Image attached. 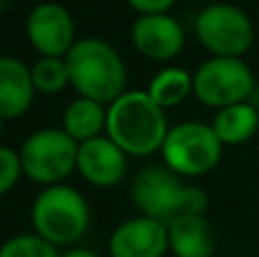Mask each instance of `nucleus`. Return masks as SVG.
<instances>
[{
    "label": "nucleus",
    "mask_w": 259,
    "mask_h": 257,
    "mask_svg": "<svg viewBox=\"0 0 259 257\" xmlns=\"http://www.w3.org/2000/svg\"><path fill=\"white\" fill-rule=\"evenodd\" d=\"M57 246L41 239L36 232L14 235L0 246V257H59Z\"/></svg>",
    "instance_id": "obj_19"
},
{
    "label": "nucleus",
    "mask_w": 259,
    "mask_h": 257,
    "mask_svg": "<svg viewBox=\"0 0 259 257\" xmlns=\"http://www.w3.org/2000/svg\"><path fill=\"white\" fill-rule=\"evenodd\" d=\"M127 5L139 12V16H146V14H168L175 0H127Z\"/></svg>",
    "instance_id": "obj_21"
},
{
    "label": "nucleus",
    "mask_w": 259,
    "mask_h": 257,
    "mask_svg": "<svg viewBox=\"0 0 259 257\" xmlns=\"http://www.w3.org/2000/svg\"><path fill=\"white\" fill-rule=\"evenodd\" d=\"M23 176V164L18 150L0 146V196L9 194Z\"/></svg>",
    "instance_id": "obj_20"
},
{
    "label": "nucleus",
    "mask_w": 259,
    "mask_h": 257,
    "mask_svg": "<svg viewBox=\"0 0 259 257\" xmlns=\"http://www.w3.org/2000/svg\"><path fill=\"white\" fill-rule=\"evenodd\" d=\"M196 36L211 57H243L255 44V25L241 7L211 3L196 16Z\"/></svg>",
    "instance_id": "obj_7"
},
{
    "label": "nucleus",
    "mask_w": 259,
    "mask_h": 257,
    "mask_svg": "<svg viewBox=\"0 0 259 257\" xmlns=\"http://www.w3.org/2000/svg\"><path fill=\"white\" fill-rule=\"evenodd\" d=\"M34 232L53 246L77 244L89 230L91 212L84 196L68 185L44 187L30 209Z\"/></svg>",
    "instance_id": "obj_4"
},
{
    "label": "nucleus",
    "mask_w": 259,
    "mask_h": 257,
    "mask_svg": "<svg viewBox=\"0 0 259 257\" xmlns=\"http://www.w3.org/2000/svg\"><path fill=\"white\" fill-rule=\"evenodd\" d=\"M71 87L82 98L112 105L125 94V62L112 44L98 36L77 39L66 55Z\"/></svg>",
    "instance_id": "obj_3"
},
{
    "label": "nucleus",
    "mask_w": 259,
    "mask_h": 257,
    "mask_svg": "<svg viewBox=\"0 0 259 257\" xmlns=\"http://www.w3.org/2000/svg\"><path fill=\"white\" fill-rule=\"evenodd\" d=\"M211 127L223 146H241L259 132V112L250 103L230 105L216 112Z\"/></svg>",
    "instance_id": "obj_16"
},
{
    "label": "nucleus",
    "mask_w": 259,
    "mask_h": 257,
    "mask_svg": "<svg viewBox=\"0 0 259 257\" xmlns=\"http://www.w3.org/2000/svg\"><path fill=\"white\" fill-rule=\"evenodd\" d=\"M223 148L211 123L182 121L170 125L161 146V159L180 178H200L221 164Z\"/></svg>",
    "instance_id": "obj_5"
},
{
    "label": "nucleus",
    "mask_w": 259,
    "mask_h": 257,
    "mask_svg": "<svg viewBox=\"0 0 259 257\" xmlns=\"http://www.w3.org/2000/svg\"><path fill=\"white\" fill-rule=\"evenodd\" d=\"M59 257H100V255L89 248H68L66 253H62Z\"/></svg>",
    "instance_id": "obj_22"
},
{
    "label": "nucleus",
    "mask_w": 259,
    "mask_h": 257,
    "mask_svg": "<svg viewBox=\"0 0 259 257\" xmlns=\"http://www.w3.org/2000/svg\"><path fill=\"white\" fill-rule=\"evenodd\" d=\"M107 127V105L91 98L77 96L62 116V130L77 144H84L89 139L105 135Z\"/></svg>",
    "instance_id": "obj_15"
},
{
    "label": "nucleus",
    "mask_w": 259,
    "mask_h": 257,
    "mask_svg": "<svg viewBox=\"0 0 259 257\" xmlns=\"http://www.w3.org/2000/svg\"><path fill=\"white\" fill-rule=\"evenodd\" d=\"M170 125L166 109H161L148 91H125L107 105L105 135L132 157H150L161 153Z\"/></svg>",
    "instance_id": "obj_1"
},
{
    "label": "nucleus",
    "mask_w": 259,
    "mask_h": 257,
    "mask_svg": "<svg viewBox=\"0 0 259 257\" xmlns=\"http://www.w3.org/2000/svg\"><path fill=\"white\" fill-rule=\"evenodd\" d=\"M36 94H59L71 84L66 57H39L30 66Z\"/></svg>",
    "instance_id": "obj_18"
},
{
    "label": "nucleus",
    "mask_w": 259,
    "mask_h": 257,
    "mask_svg": "<svg viewBox=\"0 0 259 257\" xmlns=\"http://www.w3.org/2000/svg\"><path fill=\"white\" fill-rule=\"evenodd\" d=\"M168 250L175 257H211L216 248L214 226L205 214L178 217L166 223Z\"/></svg>",
    "instance_id": "obj_14"
},
{
    "label": "nucleus",
    "mask_w": 259,
    "mask_h": 257,
    "mask_svg": "<svg viewBox=\"0 0 259 257\" xmlns=\"http://www.w3.org/2000/svg\"><path fill=\"white\" fill-rule=\"evenodd\" d=\"M34 82L25 62L12 55L0 57V116L5 121L18 118L34 103Z\"/></svg>",
    "instance_id": "obj_13"
},
{
    "label": "nucleus",
    "mask_w": 259,
    "mask_h": 257,
    "mask_svg": "<svg viewBox=\"0 0 259 257\" xmlns=\"http://www.w3.org/2000/svg\"><path fill=\"white\" fill-rule=\"evenodd\" d=\"M127 155L109 139L100 135L84 144H77V173L89 185L109 189L125 178Z\"/></svg>",
    "instance_id": "obj_11"
},
{
    "label": "nucleus",
    "mask_w": 259,
    "mask_h": 257,
    "mask_svg": "<svg viewBox=\"0 0 259 257\" xmlns=\"http://www.w3.org/2000/svg\"><path fill=\"white\" fill-rule=\"evenodd\" d=\"M112 257H164L168 250L166 223L148 217H134L116 226L109 235Z\"/></svg>",
    "instance_id": "obj_12"
},
{
    "label": "nucleus",
    "mask_w": 259,
    "mask_h": 257,
    "mask_svg": "<svg viewBox=\"0 0 259 257\" xmlns=\"http://www.w3.org/2000/svg\"><path fill=\"white\" fill-rule=\"evenodd\" d=\"M5 123H7V121H5V118L0 116V135H3V130H5Z\"/></svg>",
    "instance_id": "obj_23"
},
{
    "label": "nucleus",
    "mask_w": 259,
    "mask_h": 257,
    "mask_svg": "<svg viewBox=\"0 0 259 257\" xmlns=\"http://www.w3.org/2000/svg\"><path fill=\"white\" fill-rule=\"evenodd\" d=\"M130 198L141 217L168 223L178 217L205 214L209 196L196 185H184L168 166H146L134 176Z\"/></svg>",
    "instance_id": "obj_2"
},
{
    "label": "nucleus",
    "mask_w": 259,
    "mask_h": 257,
    "mask_svg": "<svg viewBox=\"0 0 259 257\" xmlns=\"http://www.w3.org/2000/svg\"><path fill=\"white\" fill-rule=\"evenodd\" d=\"M25 36L41 57H66L75 46V21L59 3H39L25 21Z\"/></svg>",
    "instance_id": "obj_9"
},
{
    "label": "nucleus",
    "mask_w": 259,
    "mask_h": 257,
    "mask_svg": "<svg viewBox=\"0 0 259 257\" xmlns=\"http://www.w3.org/2000/svg\"><path fill=\"white\" fill-rule=\"evenodd\" d=\"M23 176L41 187L64 185L73 171H77V141H73L62 127H41L32 132L18 148Z\"/></svg>",
    "instance_id": "obj_6"
},
{
    "label": "nucleus",
    "mask_w": 259,
    "mask_h": 257,
    "mask_svg": "<svg viewBox=\"0 0 259 257\" xmlns=\"http://www.w3.org/2000/svg\"><path fill=\"white\" fill-rule=\"evenodd\" d=\"M252 91L255 73L243 57H209L193 73V96L207 107L248 103Z\"/></svg>",
    "instance_id": "obj_8"
},
{
    "label": "nucleus",
    "mask_w": 259,
    "mask_h": 257,
    "mask_svg": "<svg viewBox=\"0 0 259 257\" xmlns=\"http://www.w3.org/2000/svg\"><path fill=\"white\" fill-rule=\"evenodd\" d=\"M146 91L161 109L178 107L193 94V73L180 66H166L152 77Z\"/></svg>",
    "instance_id": "obj_17"
},
{
    "label": "nucleus",
    "mask_w": 259,
    "mask_h": 257,
    "mask_svg": "<svg viewBox=\"0 0 259 257\" xmlns=\"http://www.w3.org/2000/svg\"><path fill=\"white\" fill-rule=\"evenodd\" d=\"M130 39L137 53L152 62H170L184 48V30L170 14H146L132 23Z\"/></svg>",
    "instance_id": "obj_10"
}]
</instances>
